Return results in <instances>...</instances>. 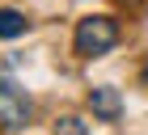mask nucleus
I'll list each match as a JSON object with an SVG mask.
<instances>
[{
  "label": "nucleus",
  "mask_w": 148,
  "mask_h": 135,
  "mask_svg": "<svg viewBox=\"0 0 148 135\" xmlns=\"http://www.w3.org/2000/svg\"><path fill=\"white\" fill-rule=\"evenodd\" d=\"M114 42H119V30H114L110 17H85L76 25V51L80 55H106Z\"/></svg>",
  "instance_id": "nucleus-1"
},
{
  "label": "nucleus",
  "mask_w": 148,
  "mask_h": 135,
  "mask_svg": "<svg viewBox=\"0 0 148 135\" xmlns=\"http://www.w3.org/2000/svg\"><path fill=\"white\" fill-rule=\"evenodd\" d=\"M30 118V97L25 89H17L9 76H0V123L4 127H21Z\"/></svg>",
  "instance_id": "nucleus-2"
},
{
  "label": "nucleus",
  "mask_w": 148,
  "mask_h": 135,
  "mask_svg": "<svg viewBox=\"0 0 148 135\" xmlns=\"http://www.w3.org/2000/svg\"><path fill=\"white\" fill-rule=\"evenodd\" d=\"M89 106L97 118H106V123H114L119 114H123V97H119V89H93L89 93Z\"/></svg>",
  "instance_id": "nucleus-3"
},
{
  "label": "nucleus",
  "mask_w": 148,
  "mask_h": 135,
  "mask_svg": "<svg viewBox=\"0 0 148 135\" xmlns=\"http://www.w3.org/2000/svg\"><path fill=\"white\" fill-rule=\"evenodd\" d=\"M17 34H25V17L13 9H0V38H17Z\"/></svg>",
  "instance_id": "nucleus-4"
},
{
  "label": "nucleus",
  "mask_w": 148,
  "mask_h": 135,
  "mask_svg": "<svg viewBox=\"0 0 148 135\" xmlns=\"http://www.w3.org/2000/svg\"><path fill=\"white\" fill-rule=\"evenodd\" d=\"M55 135H89V127L68 114V118H59V123H55Z\"/></svg>",
  "instance_id": "nucleus-5"
}]
</instances>
